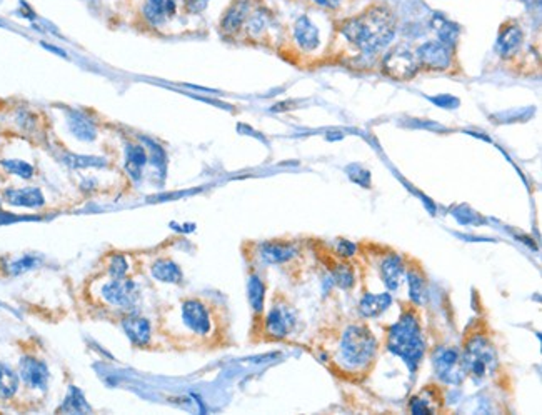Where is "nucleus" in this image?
Wrapping results in <instances>:
<instances>
[{"instance_id": "35", "label": "nucleus", "mask_w": 542, "mask_h": 415, "mask_svg": "<svg viewBox=\"0 0 542 415\" xmlns=\"http://www.w3.org/2000/svg\"><path fill=\"white\" fill-rule=\"evenodd\" d=\"M337 254L342 255V257H352L356 254V245L349 241H339Z\"/></svg>"}, {"instance_id": "30", "label": "nucleus", "mask_w": 542, "mask_h": 415, "mask_svg": "<svg viewBox=\"0 0 542 415\" xmlns=\"http://www.w3.org/2000/svg\"><path fill=\"white\" fill-rule=\"evenodd\" d=\"M457 35H459V27H457L456 23L448 22V21H444L441 23V29H439V39H441L439 42L441 43L450 47L452 43H456Z\"/></svg>"}, {"instance_id": "19", "label": "nucleus", "mask_w": 542, "mask_h": 415, "mask_svg": "<svg viewBox=\"0 0 542 415\" xmlns=\"http://www.w3.org/2000/svg\"><path fill=\"white\" fill-rule=\"evenodd\" d=\"M247 12H249L247 0H236V2L230 6V9L225 12L224 19H222V30H224L225 34H236L245 21Z\"/></svg>"}, {"instance_id": "4", "label": "nucleus", "mask_w": 542, "mask_h": 415, "mask_svg": "<svg viewBox=\"0 0 542 415\" xmlns=\"http://www.w3.org/2000/svg\"><path fill=\"white\" fill-rule=\"evenodd\" d=\"M462 362H464L468 372H471L474 377L482 378L489 372H494L496 354H494L491 344L484 337L477 335V337H472L469 344L465 345V355Z\"/></svg>"}, {"instance_id": "23", "label": "nucleus", "mask_w": 542, "mask_h": 415, "mask_svg": "<svg viewBox=\"0 0 542 415\" xmlns=\"http://www.w3.org/2000/svg\"><path fill=\"white\" fill-rule=\"evenodd\" d=\"M69 127L74 132V135H77L82 141H94L95 139L94 122L89 121L86 115L79 114V112H72L69 115Z\"/></svg>"}, {"instance_id": "26", "label": "nucleus", "mask_w": 542, "mask_h": 415, "mask_svg": "<svg viewBox=\"0 0 542 415\" xmlns=\"http://www.w3.org/2000/svg\"><path fill=\"white\" fill-rule=\"evenodd\" d=\"M432 402V389H425L421 395L410 398L409 409L412 414H434L437 409Z\"/></svg>"}, {"instance_id": "37", "label": "nucleus", "mask_w": 542, "mask_h": 415, "mask_svg": "<svg viewBox=\"0 0 542 415\" xmlns=\"http://www.w3.org/2000/svg\"><path fill=\"white\" fill-rule=\"evenodd\" d=\"M314 2L319 3L321 7H328V9H334V7H337L339 3L342 2V0H314Z\"/></svg>"}, {"instance_id": "17", "label": "nucleus", "mask_w": 542, "mask_h": 415, "mask_svg": "<svg viewBox=\"0 0 542 415\" xmlns=\"http://www.w3.org/2000/svg\"><path fill=\"white\" fill-rule=\"evenodd\" d=\"M392 304V295L390 294H365L359 304V312L362 317H377L384 310L389 309Z\"/></svg>"}, {"instance_id": "27", "label": "nucleus", "mask_w": 542, "mask_h": 415, "mask_svg": "<svg viewBox=\"0 0 542 415\" xmlns=\"http://www.w3.org/2000/svg\"><path fill=\"white\" fill-rule=\"evenodd\" d=\"M408 281H409V289H410V298H412L416 304H422L425 297V281L424 277L416 270H409L408 274Z\"/></svg>"}, {"instance_id": "31", "label": "nucleus", "mask_w": 542, "mask_h": 415, "mask_svg": "<svg viewBox=\"0 0 542 415\" xmlns=\"http://www.w3.org/2000/svg\"><path fill=\"white\" fill-rule=\"evenodd\" d=\"M2 165L9 170L10 174L19 175V177L23 179H30L34 175V167L29 165L27 162L22 161H3Z\"/></svg>"}, {"instance_id": "18", "label": "nucleus", "mask_w": 542, "mask_h": 415, "mask_svg": "<svg viewBox=\"0 0 542 415\" xmlns=\"http://www.w3.org/2000/svg\"><path fill=\"white\" fill-rule=\"evenodd\" d=\"M150 270H152L154 279H157L159 282H165V284H181L184 279L181 267L169 259H159L157 262L152 263Z\"/></svg>"}, {"instance_id": "6", "label": "nucleus", "mask_w": 542, "mask_h": 415, "mask_svg": "<svg viewBox=\"0 0 542 415\" xmlns=\"http://www.w3.org/2000/svg\"><path fill=\"white\" fill-rule=\"evenodd\" d=\"M432 364L439 378L448 384H461L468 374L456 349H437L432 357Z\"/></svg>"}, {"instance_id": "9", "label": "nucleus", "mask_w": 542, "mask_h": 415, "mask_svg": "<svg viewBox=\"0 0 542 415\" xmlns=\"http://www.w3.org/2000/svg\"><path fill=\"white\" fill-rule=\"evenodd\" d=\"M296 325V314L289 305H274L265 317V334L272 338H284Z\"/></svg>"}, {"instance_id": "7", "label": "nucleus", "mask_w": 542, "mask_h": 415, "mask_svg": "<svg viewBox=\"0 0 542 415\" xmlns=\"http://www.w3.org/2000/svg\"><path fill=\"white\" fill-rule=\"evenodd\" d=\"M101 294L103 301L119 309H130L139 301L137 284L126 277H112V281L103 284Z\"/></svg>"}, {"instance_id": "21", "label": "nucleus", "mask_w": 542, "mask_h": 415, "mask_svg": "<svg viewBox=\"0 0 542 415\" xmlns=\"http://www.w3.org/2000/svg\"><path fill=\"white\" fill-rule=\"evenodd\" d=\"M145 163H147V154H145V150H143V147L134 145V143L127 145L126 170L129 172V175L134 179V181H139V179H141L142 169Z\"/></svg>"}, {"instance_id": "12", "label": "nucleus", "mask_w": 542, "mask_h": 415, "mask_svg": "<svg viewBox=\"0 0 542 415\" xmlns=\"http://www.w3.org/2000/svg\"><path fill=\"white\" fill-rule=\"evenodd\" d=\"M297 255L294 243L287 242H265L259 247V257L265 263H284Z\"/></svg>"}, {"instance_id": "22", "label": "nucleus", "mask_w": 542, "mask_h": 415, "mask_svg": "<svg viewBox=\"0 0 542 415\" xmlns=\"http://www.w3.org/2000/svg\"><path fill=\"white\" fill-rule=\"evenodd\" d=\"M6 199L9 203L23 207H41L43 205V195L39 189H22L9 190L6 192Z\"/></svg>"}, {"instance_id": "13", "label": "nucleus", "mask_w": 542, "mask_h": 415, "mask_svg": "<svg viewBox=\"0 0 542 415\" xmlns=\"http://www.w3.org/2000/svg\"><path fill=\"white\" fill-rule=\"evenodd\" d=\"M177 0H147L143 7V17L152 26H161L167 19L174 17Z\"/></svg>"}, {"instance_id": "3", "label": "nucleus", "mask_w": 542, "mask_h": 415, "mask_svg": "<svg viewBox=\"0 0 542 415\" xmlns=\"http://www.w3.org/2000/svg\"><path fill=\"white\" fill-rule=\"evenodd\" d=\"M377 350L376 337L362 325L348 327L341 342V357L345 364L362 367L369 364Z\"/></svg>"}, {"instance_id": "25", "label": "nucleus", "mask_w": 542, "mask_h": 415, "mask_svg": "<svg viewBox=\"0 0 542 415\" xmlns=\"http://www.w3.org/2000/svg\"><path fill=\"white\" fill-rule=\"evenodd\" d=\"M19 389V377L9 365L0 364V397L10 398Z\"/></svg>"}, {"instance_id": "1", "label": "nucleus", "mask_w": 542, "mask_h": 415, "mask_svg": "<svg viewBox=\"0 0 542 415\" xmlns=\"http://www.w3.org/2000/svg\"><path fill=\"white\" fill-rule=\"evenodd\" d=\"M341 32L354 45L370 54V52L382 49L392 41V14L384 7H372V9L365 10L364 14L342 22Z\"/></svg>"}, {"instance_id": "10", "label": "nucleus", "mask_w": 542, "mask_h": 415, "mask_svg": "<svg viewBox=\"0 0 542 415\" xmlns=\"http://www.w3.org/2000/svg\"><path fill=\"white\" fill-rule=\"evenodd\" d=\"M417 62L424 65L425 69L444 70L452 62L450 50L448 45L441 42H425L417 50Z\"/></svg>"}, {"instance_id": "5", "label": "nucleus", "mask_w": 542, "mask_h": 415, "mask_svg": "<svg viewBox=\"0 0 542 415\" xmlns=\"http://www.w3.org/2000/svg\"><path fill=\"white\" fill-rule=\"evenodd\" d=\"M182 324L197 337H209L214 330V317L209 305L201 298H185L181 305Z\"/></svg>"}, {"instance_id": "36", "label": "nucleus", "mask_w": 542, "mask_h": 415, "mask_svg": "<svg viewBox=\"0 0 542 415\" xmlns=\"http://www.w3.org/2000/svg\"><path fill=\"white\" fill-rule=\"evenodd\" d=\"M209 3V0H185V7L187 10L192 12V14H199L202 12Z\"/></svg>"}, {"instance_id": "24", "label": "nucleus", "mask_w": 542, "mask_h": 415, "mask_svg": "<svg viewBox=\"0 0 542 415\" xmlns=\"http://www.w3.org/2000/svg\"><path fill=\"white\" fill-rule=\"evenodd\" d=\"M247 295H249V302L254 312L261 314L264 310L265 285L257 275H250L249 282H247Z\"/></svg>"}, {"instance_id": "16", "label": "nucleus", "mask_w": 542, "mask_h": 415, "mask_svg": "<svg viewBox=\"0 0 542 415\" xmlns=\"http://www.w3.org/2000/svg\"><path fill=\"white\" fill-rule=\"evenodd\" d=\"M294 35H296V41L301 49H304L305 52H310L314 49H317L319 45V30L317 27L310 22L309 17H301L296 22V27H294Z\"/></svg>"}, {"instance_id": "15", "label": "nucleus", "mask_w": 542, "mask_h": 415, "mask_svg": "<svg viewBox=\"0 0 542 415\" xmlns=\"http://www.w3.org/2000/svg\"><path fill=\"white\" fill-rule=\"evenodd\" d=\"M404 274V263L397 254L388 255L381 263V277L389 290H396L401 284V277Z\"/></svg>"}, {"instance_id": "32", "label": "nucleus", "mask_w": 542, "mask_h": 415, "mask_svg": "<svg viewBox=\"0 0 542 415\" xmlns=\"http://www.w3.org/2000/svg\"><path fill=\"white\" fill-rule=\"evenodd\" d=\"M127 270H129V263L123 255H112L109 262V274L112 277H126Z\"/></svg>"}, {"instance_id": "2", "label": "nucleus", "mask_w": 542, "mask_h": 415, "mask_svg": "<svg viewBox=\"0 0 542 415\" xmlns=\"http://www.w3.org/2000/svg\"><path fill=\"white\" fill-rule=\"evenodd\" d=\"M388 347L410 370H416L425 354V338L414 312H405L388 332Z\"/></svg>"}, {"instance_id": "20", "label": "nucleus", "mask_w": 542, "mask_h": 415, "mask_svg": "<svg viewBox=\"0 0 542 415\" xmlns=\"http://www.w3.org/2000/svg\"><path fill=\"white\" fill-rule=\"evenodd\" d=\"M521 43H522L521 29L516 26H511V27H505V29L501 32L496 47L502 57H509V55H514L521 49Z\"/></svg>"}, {"instance_id": "8", "label": "nucleus", "mask_w": 542, "mask_h": 415, "mask_svg": "<svg viewBox=\"0 0 542 415\" xmlns=\"http://www.w3.org/2000/svg\"><path fill=\"white\" fill-rule=\"evenodd\" d=\"M417 67H419L417 57L405 47H397L384 59V72L396 81L412 79L416 75Z\"/></svg>"}, {"instance_id": "11", "label": "nucleus", "mask_w": 542, "mask_h": 415, "mask_svg": "<svg viewBox=\"0 0 542 415\" xmlns=\"http://www.w3.org/2000/svg\"><path fill=\"white\" fill-rule=\"evenodd\" d=\"M21 377L27 387L46 390L49 384V369L42 361L34 357H23L21 361Z\"/></svg>"}, {"instance_id": "33", "label": "nucleus", "mask_w": 542, "mask_h": 415, "mask_svg": "<svg viewBox=\"0 0 542 415\" xmlns=\"http://www.w3.org/2000/svg\"><path fill=\"white\" fill-rule=\"evenodd\" d=\"M39 261L35 257H23L21 261L10 263L9 265V272L17 275V274H22V272H27V270L34 269L35 265H37Z\"/></svg>"}, {"instance_id": "14", "label": "nucleus", "mask_w": 542, "mask_h": 415, "mask_svg": "<svg viewBox=\"0 0 542 415\" xmlns=\"http://www.w3.org/2000/svg\"><path fill=\"white\" fill-rule=\"evenodd\" d=\"M122 327L127 337L132 341L134 345H147L150 341V322L137 315H129L122 321Z\"/></svg>"}, {"instance_id": "28", "label": "nucleus", "mask_w": 542, "mask_h": 415, "mask_svg": "<svg viewBox=\"0 0 542 415\" xmlns=\"http://www.w3.org/2000/svg\"><path fill=\"white\" fill-rule=\"evenodd\" d=\"M62 410H66V412H87L89 409V405L86 404V401H83L82 394L79 392L77 389H74L72 387L69 395H67L66 402H63V407Z\"/></svg>"}, {"instance_id": "34", "label": "nucleus", "mask_w": 542, "mask_h": 415, "mask_svg": "<svg viewBox=\"0 0 542 415\" xmlns=\"http://www.w3.org/2000/svg\"><path fill=\"white\" fill-rule=\"evenodd\" d=\"M67 163H70L72 167H101L103 165L102 159H95V157H79V155H70L67 157Z\"/></svg>"}, {"instance_id": "29", "label": "nucleus", "mask_w": 542, "mask_h": 415, "mask_svg": "<svg viewBox=\"0 0 542 415\" xmlns=\"http://www.w3.org/2000/svg\"><path fill=\"white\" fill-rule=\"evenodd\" d=\"M332 275L336 284L339 287H342V289H350V287L354 285V282H356L352 269H350L349 265H345V263H341V265L334 267Z\"/></svg>"}]
</instances>
